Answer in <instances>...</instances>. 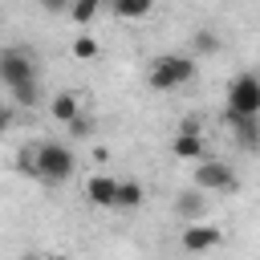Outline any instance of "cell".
<instances>
[{
    "instance_id": "6da1fadb",
    "label": "cell",
    "mask_w": 260,
    "mask_h": 260,
    "mask_svg": "<svg viewBox=\"0 0 260 260\" xmlns=\"http://www.w3.org/2000/svg\"><path fill=\"white\" fill-rule=\"evenodd\" d=\"M195 73H199L195 57H187V53H162V57L150 61L146 81H150V89H179V85L195 81Z\"/></svg>"
},
{
    "instance_id": "7a4b0ae2",
    "label": "cell",
    "mask_w": 260,
    "mask_h": 260,
    "mask_svg": "<svg viewBox=\"0 0 260 260\" xmlns=\"http://www.w3.org/2000/svg\"><path fill=\"white\" fill-rule=\"evenodd\" d=\"M37 179L45 183H65L73 175V150L65 142H41L37 150Z\"/></svg>"
},
{
    "instance_id": "3957f363",
    "label": "cell",
    "mask_w": 260,
    "mask_h": 260,
    "mask_svg": "<svg viewBox=\"0 0 260 260\" xmlns=\"http://www.w3.org/2000/svg\"><path fill=\"white\" fill-rule=\"evenodd\" d=\"M228 110L236 114H260V73L244 69L228 81Z\"/></svg>"
},
{
    "instance_id": "277c9868",
    "label": "cell",
    "mask_w": 260,
    "mask_h": 260,
    "mask_svg": "<svg viewBox=\"0 0 260 260\" xmlns=\"http://www.w3.org/2000/svg\"><path fill=\"white\" fill-rule=\"evenodd\" d=\"M195 187H199V191H223V195H232V191H240V175H236L228 162L199 158V162H195Z\"/></svg>"
},
{
    "instance_id": "5b68a950",
    "label": "cell",
    "mask_w": 260,
    "mask_h": 260,
    "mask_svg": "<svg viewBox=\"0 0 260 260\" xmlns=\"http://www.w3.org/2000/svg\"><path fill=\"white\" fill-rule=\"evenodd\" d=\"M0 77H4L8 89L24 85V81H37V61H32V53H24V49H4V53H0Z\"/></svg>"
},
{
    "instance_id": "8992f818",
    "label": "cell",
    "mask_w": 260,
    "mask_h": 260,
    "mask_svg": "<svg viewBox=\"0 0 260 260\" xmlns=\"http://www.w3.org/2000/svg\"><path fill=\"white\" fill-rule=\"evenodd\" d=\"M223 122L232 126L236 142L244 150H256L260 146V114H236V110H223Z\"/></svg>"
},
{
    "instance_id": "52a82bcc",
    "label": "cell",
    "mask_w": 260,
    "mask_h": 260,
    "mask_svg": "<svg viewBox=\"0 0 260 260\" xmlns=\"http://www.w3.org/2000/svg\"><path fill=\"white\" fill-rule=\"evenodd\" d=\"M179 244H183L187 252H211V248L223 244V232H219V228H203V223L195 219V223L183 228V240H179Z\"/></svg>"
},
{
    "instance_id": "ba28073f",
    "label": "cell",
    "mask_w": 260,
    "mask_h": 260,
    "mask_svg": "<svg viewBox=\"0 0 260 260\" xmlns=\"http://www.w3.org/2000/svg\"><path fill=\"white\" fill-rule=\"evenodd\" d=\"M85 199H89L93 207H118V179L93 175V179L85 183Z\"/></svg>"
},
{
    "instance_id": "9c48e42d",
    "label": "cell",
    "mask_w": 260,
    "mask_h": 260,
    "mask_svg": "<svg viewBox=\"0 0 260 260\" xmlns=\"http://www.w3.org/2000/svg\"><path fill=\"white\" fill-rule=\"evenodd\" d=\"M171 154H175V158H187V162L207 158V150H203V134H183V130H175V138H171Z\"/></svg>"
},
{
    "instance_id": "30bf717a",
    "label": "cell",
    "mask_w": 260,
    "mask_h": 260,
    "mask_svg": "<svg viewBox=\"0 0 260 260\" xmlns=\"http://www.w3.org/2000/svg\"><path fill=\"white\" fill-rule=\"evenodd\" d=\"M175 211H179V219L195 223V219H203V211H207V199L199 195V187H191V191H179V199H175Z\"/></svg>"
},
{
    "instance_id": "8fae6325",
    "label": "cell",
    "mask_w": 260,
    "mask_h": 260,
    "mask_svg": "<svg viewBox=\"0 0 260 260\" xmlns=\"http://www.w3.org/2000/svg\"><path fill=\"white\" fill-rule=\"evenodd\" d=\"M49 114L61 122V126H69L73 118H81V106H77V93H57L53 98V106H49Z\"/></svg>"
},
{
    "instance_id": "7c38bea8",
    "label": "cell",
    "mask_w": 260,
    "mask_h": 260,
    "mask_svg": "<svg viewBox=\"0 0 260 260\" xmlns=\"http://www.w3.org/2000/svg\"><path fill=\"white\" fill-rule=\"evenodd\" d=\"M146 191L138 179H118V207H142Z\"/></svg>"
},
{
    "instance_id": "4fadbf2b",
    "label": "cell",
    "mask_w": 260,
    "mask_h": 260,
    "mask_svg": "<svg viewBox=\"0 0 260 260\" xmlns=\"http://www.w3.org/2000/svg\"><path fill=\"white\" fill-rule=\"evenodd\" d=\"M154 4H158V0H110V8H114L122 20H138V16H146Z\"/></svg>"
},
{
    "instance_id": "5bb4252c",
    "label": "cell",
    "mask_w": 260,
    "mask_h": 260,
    "mask_svg": "<svg viewBox=\"0 0 260 260\" xmlns=\"http://www.w3.org/2000/svg\"><path fill=\"white\" fill-rule=\"evenodd\" d=\"M191 49H195V57H211V53H219V37H215V28H195V32H191Z\"/></svg>"
},
{
    "instance_id": "9a60e30c",
    "label": "cell",
    "mask_w": 260,
    "mask_h": 260,
    "mask_svg": "<svg viewBox=\"0 0 260 260\" xmlns=\"http://www.w3.org/2000/svg\"><path fill=\"white\" fill-rule=\"evenodd\" d=\"M102 4H106V0H73V8H69V20L85 28V24L98 16V8H102Z\"/></svg>"
},
{
    "instance_id": "2e32d148",
    "label": "cell",
    "mask_w": 260,
    "mask_h": 260,
    "mask_svg": "<svg viewBox=\"0 0 260 260\" xmlns=\"http://www.w3.org/2000/svg\"><path fill=\"white\" fill-rule=\"evenodd\" d=\"M73 57H77V61H93V57H98V41H93L89 32H77V37H73Z\"/></svg>"
},
{
    "instance_id": "e0dca14e",
    "label": "cell",
    "mask_w": 260,
    "mask_h": 260,
    "mask_svg": "<svg viewBox=\"0 0 260 260\" xmlns=\"http://www.w3.org/2000/svg\"><path fill=\"white\" fill-rule=\"evenodd\" d=\"M8 98H12L16 106H37V98H41V85H37V81H24V85L8 89Z\"/></svg>"
},
{
    "instance_id": "ac0fdd59",
    "label": "cell",
    "mask_w": 260,
    "mask_h": 260,
    "mask_svg": "<svg viewBox=\"0 0 260 260\" xmlns=\"http://www.w3.org/2000/svg\"><path fill=\"white\" fill-rule=\"evenodd\" d=\"M41 8H45V12H69L73 0H41Z\"/></svg>"
},
{
    "instance_id": "d6986e66",
    "label": "cell",
    "mask_w": 260,
    "mask_h": 260,
    "mask_svg": "<svg viewBox=\"0 0 260 260\" xmlns=\"http://www.w3.org/2000/svg\"><path fill=\"white\" fill-rule=\"evenodd\" d=\"M69 134L85 138V134H89V122H85V118H73V122H69Z\"/></svg>"
},
{
    "instance_id": "ffe728a7",
    "label": "cell",
    "mask_w": 260,
    "mask_h": 260,
    "mask_svg": "<svg viewBox=\"0 0 260 260\" xmlns=\"http://www.w3.org/2000/svg\"><path fill=\"white\" fill-rule=\"evenodd\" d=\"M179 130H183V134H199V118H183Z\"/></svg>"
}]
</instances>
